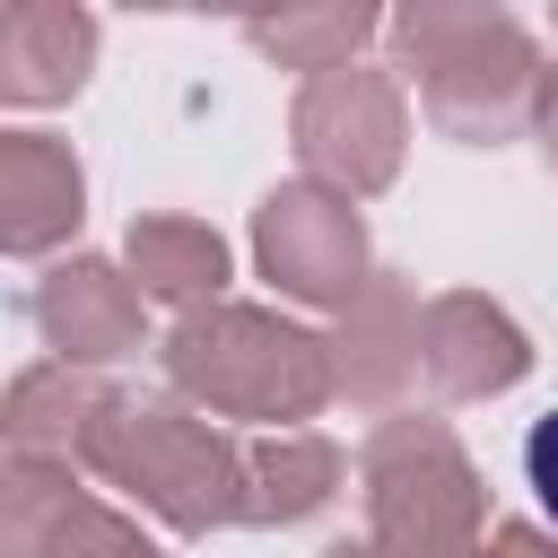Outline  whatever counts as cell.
Instances as JSON below:
<instances>
[{
  "label": "cell",
  "mask_w": 558,
  "mask_h": 558,
  "mask_svg": "<svg viewBox=\"0 0 558 558\" xmlns=\"http://www.w3.org/2000/svg\"><path fill=\"white\" fill-rule=\"evenodd\" d=\"M523 480H532L541 514L558 523V410H541V418H532V436H523Z\"/></svg>",
  "instance_id": "obj_1"
}]
</instances>
